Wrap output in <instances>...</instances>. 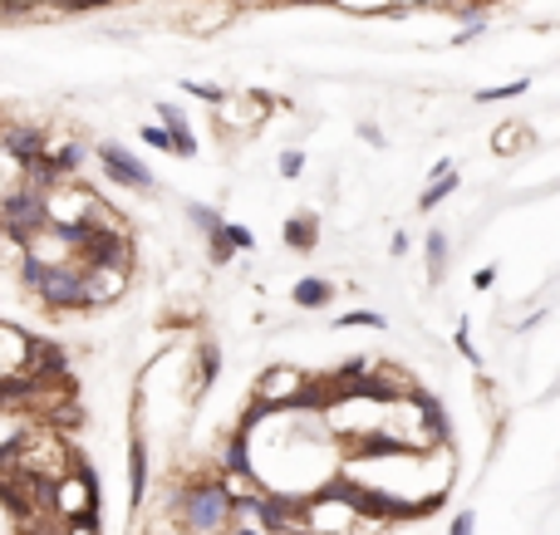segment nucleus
I'll use <instances>...</instances> for the list:
<instances>
[{"instance_id": "f704fd0d", "label": "nucleus", "mask_w": 560, "mask_h": 535, "mask_svg": "<svg viewBox=\"0 0 560 535\" xmlns=\"http://www.w3.org/2000/svg\"><path fill=\"white\" fill-rule=\"evenodd\" d=\"M285 5H339V0H285Z\"/></svg>"}, {"instance_id": "39448f33", "label": "nucleus", "mask_w": 560, "mask_h": 535, "mask_svg": "<svg viewBox=\"0 0 560 535\" xmlns=\"http://www.w3.org/2000/svg\"><path fill=\"white\" fill-rule=\"evenodd\" d=\"M0 227H5L15 241H25V246H29V236L49 227V192L29 187V182H25V187H15L5 202H0Z\"/></svg>"}, {"instance_id": "6ab92c4d", "label": "nucleus", "mask_w": 560, "mask_h": 535, "mask_svg": "<svg viewBox=\"0 0 560 535\" xmlns=\"http://www.w3.org/2000/svg\"><path fill=\"white\" fill-rule=\"evenodd\" d=\"M521 143H531V133H526V123H521V119L501 123V129L491 133V153H497V158H511V153H516Z\"/></svg>"}, {"instance_id": "dca6fc26", "label": "nucleus", "mask_w": 560, "mask_h": 535, "mask_svg": "<svg viewBox=\"0 0 560 535\" xmlns=\"http://www.w3.org/2000/svg\"><path fill=\"white\" fill-rule=\"evenodd\" d=\"M182 217H187V227L196 231V236H216V231L226 227V217H222V207H212V202H187L182 207Z\"/></svg>"}, {"instance_id": "f8f14e48", "label": "nucleus", "mask_w": 560, "mask_h": 535, "mask_svg": "<svg viewBox=\"0 0 560 535\" xmlns=\"http://www.w3.org/2000/svg\"><path fill=\"white\" fill-rule=\"evenodd\" d=\"M153 119L163 123L167 133H172L177 158H192V153H196V133H192V119H187V109H177V104L157 99V104H153Z\"/></svg>"}, {"instance_id": "72a5a7b5", "label": "nucleus", "mask_w": 560, "mask_h": 535, "mask_svg": "<svg viewBox=\"0 0 560 535\" xmlns=\"http://www.w3.org/2000/svg\"><path fill=\"white\" fill-rule=\"evenodd\" d=\"M226 535H265V531H261V525H251V521H236Z\"/></svg>"}, {"instance_id": "aec40b11", "label": "nucleus", "mask_w": 560, "mask_h": 535, "mask_svg": "<svg viewBox=\"0 0 560 535\" xmlns=\"http://www.w3.org/2000/svg\"><path fill=\"white\" fill-rule=\"evenodd\" d=\"M334 329H389V315L383 309H344V315H334Z\"/></svg>"}, {"instance_id": "7ed1b4c3", "label": "nucleus", "mask_w": 560, "mask_h": 535, "mask_svg": "<svg viewBox=\"0 0 560 535\" xmlns=\"http://www.w3.org/2000/svg\"><path fill=\"white\" fill-rule=\"evenodd\" d=\"M98 506H104L98 472L88 466L84 452H74L69 457V472L49 486V515H59V521H98Z\"/></svg>"}, {"instance_id": "2f4dec72", "label": "nucleus", "mask_w": 560, "mask_h": 535, "mask_svg": "<svg viewBox=\"0 0 560 535\" xmlns=\"http://www.w3.org/2000/svg\"><path fill=\"white\" fill-rule=\"evenodd\" d=\"M408 246H413V241H408V231H393V236H389V256H393V260H403V256H408Z\"/></svg>"}, {"instance_id": "0eeeda50", "label": "nucleus", "mask_w": 560, "mask_h": 535, "mask_svg": "<svg viewBox=\"0 0 560 535\" xmlns=\"http://www.w3.org/2000/svg\"><path fill=\"white\" fill-rule=\"evenodd\" d=\"M222 344L216 339H196L192 344V358H187V398L192 403H202L206 393L216 388V378H222Z\"/></svg>"}, {"instance_id": "7c9ffc66", "label": "nucleus", "mask_w": 560, "mask_h": 535, "mask_svg": "<svg viewBox=\"0 0 560 535\" xmlns=\"http://www.w3.org/2000/svg\"><path fill=\"white\" fill-rule=\"evenodd\" d=\"M354 133H359V138L369 143V148H389V138H383V129H379V123H369V119H364Z\"/></svg>"}, {"instance_id": "cd10ccee", "label": "nucleus", "mask_w": 560, "mask_h": 535, "mask_svg": "<svg viewBox=\"0 0 560 535\" xmlns=\"http://www.w3.org/2000/svg\"><path fill=\"white\" fill-rule=\"evenodd\" d=\"M59 15H88V11H108V5H118V0H49Z\"/></svg>"}, {"instance_id": "1a4fd4ad", "label": "nucleus", "mask_w": 560, "mask_h": 535, "mask_svg": "<svg viewBox=\"0 0 560 535\" xmlns=\"http://www.w3.org/2000/svg\"><path fill=\"white\" fill-rule=\"evenodd\" d=\"M29 329L0 319V384H25V364H29Z\"/></svg>"}, {"instance_id": "f257e3e1", "label": "nucleus", "mask_w": 560, "mask_h": 535, "mask_svg": "<svg viewBox=\"0 0 560 535\" xmlns=\"http://www.w3.org/2000/svg\"><path fill=\"white\" fill-rule=\"evenodd\" d=\"M172 521L182 535H226L236 525V506L226 491V476L216 472H192L177 482L172 491Z\"/></svg>"}, {"instance_id": "4be33fe9", "label": "nucleus", "mask_w": 560, "mask_h": 535, "mask_svg": "<svg viewBox=\"0 0 560 535\" xmlns=\"http://www.w3.org/2000/svg\"><path fill=\"white\" fill-rule=\"evenodd\" d=\"M138 138H143L153 153H167V158H177V143H172V133H167L157 119H153V123H143V129H138Z\"/></svg>"}, {"instance_id": "ddd939ff", "label": "nucleus", "mask_w": 560, "mask_h": 535, "mask_svg": "<svg viewBox=\"0 0 560 535\" xmlns=\"http://www.w3.org/2000/svg\"><path fill=\"white\" fill-rule=\"evenodd\" d=\"M448 260H452L448 227H428V231H422V266H428V285H442V276H448Z\"/></svg>"}, {"instance_id": "6e6552de", "label": "nucleus", "mask_w": 560, "mask_h": 535, "mask_svg": "<svg viewBox=\"0 0 560 535\" xmlns=\"http://www.w3.org/2000/svg\"><path fill=\"white\" fill-rule=\"evenodd\" d=\"M0 153H10L20 168H29V162H39L49 153V138H45V129H39V123L5 119V123H0Z\"/></svg>"}, {"instance_id": "f03ea898", "label": "nucleus", "mask_w": 560, "mask_h": 535, "mask_svg": "<svg viewBox=\"0 0 560 535\" xmlns=\"http://www.w3.org/2000/svg\"><path fill=\"white\" fill-rule=\"evenodd\" d=\"M20 285L39 300L45 315H74V309H88L84 266H79V260H64V266H39V260L25 256V266H20Z\"/></svg>"}, {"instance_id": "2eb2a0df", "label": "nucleus", "mask_w": 560, "mask_h": 535, "mask_svg": "<svg viewBox=\"0 0 560 535\" xmlns=\"http://www.w3.org/2000/svg\"><path fill=\"white\" fill-rule=\"evenodd\" d=\"M49 158H55V168L64 172V182L69 178H79V172L94 162V143H84V138H64V143H49Z\"/></svg>"}, {"instance_id": "c85d7f7f", "label": "nucleus", "mask_w": 560, "mask_h": 535, "mask_svg": "<svg viewBox=\"0 0 560 535\" xmlns=\"http://www.w3.org/2000/svg\"><path fill=\"white\" fill-rule=\"evenodd\" d=\"M448 535H477V511H472V506H462V511L448 521Z\"/></svg>"}, {"instance_id": "9b49d317", "label": "nucleus", "mask_w": 560, "mask_h": 535, "mask_svg": "<svg viewBox=\"0 0 560 535\" xmlns=\"http://www.w3.org/2000/svg\"><path fill=\"white\" fill-rule=\"evenodd\" d=\"M281 241H285V251H295V256L320 251V211H290L281 227Z\"/></svg>"}, {"instance_id": "bb28decb", "label": "nucleus", "mask_w": 560, "mask_h": 535, "mask_svg": "<svg viewBox=\"0 0 560 535\" xmlns=\"http://www.w3.org/2000/svg\"><path fill=\"white\" fill-rule=\"evenodd\" d=\"M222 231H226V241H231V246L241 251V256H251V251H255V231L246 227V221H226Z\"/></svg>"}, {"instance_id": "a211bd4d", "label": "nucleus", "mask_w": 560, "mask_h": 535, "mask_svg": "<svg viewBox=\"0 0 560 535\" xmlns=\"http://www.w3.org/2000/svg\"><path fill=\"white\" fill-rule=\"evenodd\" d=\"M177 89L187 94V99H202V104H212V109H226V99H231V94L222 89V84H206V80H192V74H182V80H177Z\"/></svg>"}, {"instance_id": "a878e982", "label": "nucleus", "mask_w": 560, "mask_h": 535, "mask_svg": "<svg viewBox=\"0 0 560 535\" xmlns=\"http://www.w3.org/2000/svg\"><path fill=\"white\" fill-rule=\"evenodd\" d=\"M236 256H241V251H236L231 241H226V231H216V236H206V260H212V266H231Z\"/></svg>"}, {"instance_id": "412c9836", "label": "nucleus", "mask_w": 560, "mask_h": 535, "mask_svg": "<svg viewBox=\"0 0 560 535\" xmlns=\"http://www.w3.org/2000/svg\"><path fill=\"white\" fill-rule=\"evenodd\" d=\"M526 89H531V80L521 74V80H511V84H491V89H477V104H511V99H521Z\"/></svg>"}, {"instance_id": "473e14b6", "label": "nucleus", "mask_w": 560, "mask_h": 535, "mask_svg": "<svg viewBox=\"0 0 560 535\" xmlns=\"http://www.w3.org/2000/svg\"><path fill=\"white\" fill-rule=\"evenodd\" d=\"M448 172H452V158H438V162L428 168V182H432V178H448Z\"/></svg>"}, {"instance_id": "20e7f679", "label": "nucleus", "mask_w": 560, "mask_h": 535, "mask_svg": "<svg viewBox=\"0 0 560 535\" xmlns=\"http://www.w3.org/2000/svg\"><path fill=\"white\" fill-rule=\"evenodd\" d=\"M94 168L104 172V182L114 192H138V197H153V192H157L153 168H147L138 153H128L123 143H114V138L94 143Z\"/></svg>"}, {"instance_id": "393cba45", "label": "nucleus", "mask_w": 560, "mask_h": 535, "mask_svg": "<svg viewBox=\"0 0 560 535\" xmlns=\"http://www.w3.org/2000/svg\"><path fill=\"white\" fill-rule=\"evenodd\" d=\"M452 349H457L472 368H481V349L472 344V325H467V319H457V329H452Z\"/></svg>"}, {"instance_id": "c756f323", "label": "nucleus", "mask_w": 560, "mask_h": 535, "mask_svg": "<svg viewBox=\"0 0 560 535\" xmlns=\"http://www.w3.org/2000/svg\"><path fill=\"white\" fill-rule=\"evenodd\" d=\"M497 276H501V266H497V260H487L481 270H472V290H491V285H497Z\"/></svg>"}, {"instance_id": "5701e85b", "label": "nucleus", "mask_w": 560, "mask_h": 535, "mask_svg": "<svg viewBox=\"0 0 560 535\" xmlns=\"http://www.w3.org/2000/svg\"><path fill=\"white\" fill-rule=\"evenodd\" d=\"M305 148H281V158H275V172H281L285 182H300L305 178Z\"/></svg>"}, {"instance_id": "4468645a", "label": "nucleus", "mask_w": 560, "mask_h": 535, "mask_svg": "<svg viewBox=\"0 0 560 535\" xmlns=\"http://www.w3.org/2000/svg\"><path fill=\"white\" fill-rule=\"evenodd\" d=\"M334 295H339V290H334V280H324V276H300L290 285V305L295 309H330Z\"/></svg>"}, {"instance_id": "423d86ee", "label": "nucleus", "mask_w": 560, "mask_h": 535, "mask_svg": "<svg viewBox=\"0 0 560 535\" xmlns=\"http://www.w3.org/2000/svg\"><path fill=\"white\" fill-rule=\"evenodd\" d=\"M305 384H310V374H305V368H295V364H271L261 378H255L251 398H261V403H271L275 413H285V408L300 398Z\"/></svg>"}, {"instance_id": "b1692460", "label": "nucleus", "mask_w": 560, "mask_h": 535, "mask_svg": "<svg viewBox=\"0 0 560 535\" xmlns=\"http://www.w3.org/2000/svg\"><path fill=\"white\" fill-rule=\"evenodd\" d=\"M15 187H25V168H20L10 153H0V202H5Z\"/></svg>"}, {"instance_id": "f3484780", "label": "nucleus", "mask_w": 560, "mask_h": 535, "mask_svg": "<svg viewBox=\"0 0 560 535\" xmlns=\"http://www.w3.org/2000/svg\"><path fill=\"white\" fill-rule=\"evenodd\" d=\"M457 187H462V172H457V168H452L448 178H432L428 187L418 192V211H438L442 202H448V197H452V192H457Z\"/></svg>"}, {"instance_id": "9d476101", "label": "nucleus", "mask_w": 560, "mask_h": 535, "mask_svg": "<svg viewBox=\"0 0 560 535\" xmlns=\"http://www.w3.org/2000/svg\"><path fill=\"white\" fill-rule=\"evenodd\" d=\"M133 285V270H118V266H84V290H88V309H104L114 300L128 295Z\"/></svg>"}]
</instances>
